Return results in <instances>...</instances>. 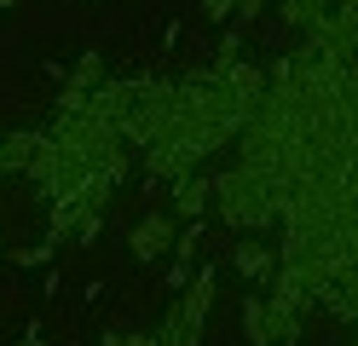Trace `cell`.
Listing matches in <instances>:
<instances>
[{"label": "cell", "mask_w": 358, "mask_h": 346, "mask_svg": "<svg viewBox=\"0 0 358 346\" xmlns=\"http://www.w3.org/2000/svg\"><path fill=\"white\" fill-rule=\"evenodd\" d=\"M133 260H156L162 248H173L179 243V225H173V214H145L139 225H133Z\"/></svg>", "instance_id": "cell-2"}, {"label": "cell", "mask_w": 358, "mask_h": 346, "mask_svg": "<svg viewBox=\"0 0 358 346\" xmlns=\"http://www.w3.org/2000/svg\"><path fill=\"white\" fill-rule=\"evenodd\" d=\"M208 202H214V179H196V173L173 179V214H203Z\"/></svg>", "instance_id": "cell-3"}, {"label": "cell", "mask_w": 358, "mask_h": 346, "mask_svg": "<svg viewBox=\"0 0 358 346\" xmlns=\"http://www.w3.org/2000/svg\"><path fill=\"white\" fill-rule=\"evenodd\" d=\"M208 306H214V271H203L173 300V312L162 317V329H156V346H196L203 340V323H208Z\"/></svg>", "instance_id": "cell-1"}]
</instances>
